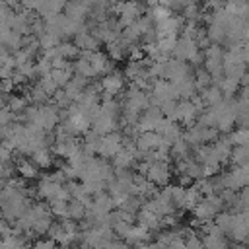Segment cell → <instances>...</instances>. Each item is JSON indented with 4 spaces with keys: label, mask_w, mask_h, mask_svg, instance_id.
Segmentation results:
<instances>
[{
    "label": "cell",
    "mask_w": 249,
    "mask_h": 249,
    "mask_svg": "<svg viewBox=\"0 0 249 249\" xmlns=\"http://www.w3.org/2000/svg\"><path fill=\"white\" fill-rule=\"evenodd\" d=\"M230 241L226 239V233H204L202 235V245L206 247H226Z\"/></svg>",
    "instance_id": "34"
},
{
    "label": "cell",
    "mask_w": 249,
    "mask_h": 249,
    "mask_svg": "<svg viewBox=\"0 0 249 249\" xmlns=\"http://www.w3.org/2000/svg\"><path fill=\"white\" fill-rule=\"evenodd\" d=\"M62 121V109H58L54 103H41L39 111H37V119H35V126L43 128L45 132H54L56 124Z\"/></svg>",
    "instance_id": "1"
},
{
    "label": "cell",
    "mask_w": 249,
    "mask_h": 249,
    "mask_svg": "<svg viewBox=\"0 0 249 249\" xmlns=\"http://www.w3.org/2000/svg\"><path fill=\"white\" fill-rule=\"evenodd\" d=\"M53 212H47V214H41L37 220H35V224H33V228H31V231L33 233H37V235H47V231L51 230V226H53ZM29 231V230H27Z\"/></svg>",
    "instance_id": "26"
},
{
    "label": "cell",
    "mask_w": 249,
    "mask_h": 249,
    "mask_svg": "<svg viewBox=\"0 0 249 249\" xmlns=\"http://www.w3.org/2000/svg\"><path fill=\"white\" fill-rule=\"evenodd\" d=\"M31 245H35V247H54V245H58L53 237H49L47 235V239H35V241H31Z\"/></svg>",
    "instance_id": "41"
},
{
    "label": "cell",
    "mask_w": 249,
    "mask_h": 249,
    "mask_svg": "<svg viewBox=\"0 0 249 249\" xmlns=\"http://www.w3.org/2000/svg\"><path fill=\"white\" fill-rule=\"evenodd\" d=\"M31 160L37 163L39 169H49L54 163V154H53V150H49L47 146H43V148H37L31 154Z\"/></svg>",
    "instance_id": "19"
},
{
    "label": "cell",
    "mask_w": 249,
    "mask_h": 249,
    "mask_svg": "<svg viewBox=\"0 0 249 249\" xmlns=\"http://www.w3.org/2000/svg\"><path fill=\"white\" fill-rule=\"evenodd\" d=\"M74 43L80 47V51H95L101 41L95 37V33H89L86 27H82V29L74 35Z\"/></svg>",
    "instance_id": "14"
},
{
    "label": "cell",
    "mask_w": 249,
    "mask_h": 249,
    "mask_svg": "<svg viewBox=\"0 0 249 249\" xmlns=\"http://www.w3.org/2000/svg\"><path fill=\"white\" fill-rule=\"evenodd\" d=\"M88 84H89V78H86V76L74 72V76L70 78V82L64 86V91L68 93V97H70L72 101H78V99L82 97L84 89L88 88Z\"/></svg>",
    "instance_id": "13"
},
{
    "label": "cell",
    "mask_w": 249,
    "mask_h": 249,
    "mask_svg": "<svg viewBox=\"0 0 249 249\" xmlns=\"http://www.w3.org/2000/svg\"><path fill=\"white\" fill-rule=\"evenodd\" d=\"M6 105H8V109H10L12 113L21 115V113H23V109L29 105V101H27V97H25V95H8Z\"/></svg>",
    "instance_id": "30"
},
{
    "label": "cell",
    "mask_w": 249,
    "mask_h": 249,
    "mask_svg": "<svg viewBox=\"0 0 249 249\" xmlns=\"http://www.w3.org/2000/svg\"><path fill=\"white\" fill-rule=\"evenodd\" d=\"M136 146L140 152H152V150H158L163 142V136L158 132V130H142L138 136H136Z\"/></svg>",
    "instance_id": "10"
},
{
    "label": "cell",
    "mask_w": 249,
    "mask_h": 249,
    "mask_svg": "<svg viewBox=\"0 0 249 249\" xmlns=\"http://www.w3.org/2000/svg\"><path fill=\"white\" fill-rule=\"evenodd\" d=\"M198 53H200V47H198L196 39L185 37V35H181V37L177 39L175 49H173V56L179 58V60H187V62H191Z\"/></svg>",
    "instance_id": "6"
},
{
    "label": "cell",
    "mask_w": 249,
    "mask_h": 249,
    "mask_svg": "<svg viewBox=\"0 0 249 249\" xmlns=\"http://www.w3.org/2000/svg\"><path fill=\"white\" fill-rule=\"evenodd\" d=\"M158 132L163 136V138H167L169 142H175L179 136H183V130H181V126H179V121H171V119H163L161 121V124L158 126Z\"/></svg>",
    "instance_id": "18"
},
{
    "label": "cell",
    "mask_w": 249,
    "mask_h": 249,
    "mask_svg": "<svg viewBox=\"0 0 249 249\" xmlns=\"http://www.w3.org/2000/svg\"><path fill=\"white\" fill-rule=\"evenodd\" d=\"M101 132H97L95 128H89L86 134H84V140H82V146L84 150L89 154V156H95L97 150H99V142H101Z\"/></svg>",
    "instance_id": "20"
},
{
    "label": "cell",
    "mask_w": 249,
    "mask_h": 249,
    "mask_svg": "<svg viewBox=\"0 0 249 249\" xmlns=\"http://www.w3.org/2000/svg\"><path fill=\"white\" fill-rule=\"evenodd\" d=\"M51 103H54L58 109H68V105L72 103V99L68 97V93L64 91V88H58V89L51 95Z\"/></svg>",
    "instance_id": "35"
},
{
    "label": "cell",
    "mask_w": 249,
    "mask_h": 249,
    "mask_svg": "<svg viewBox=\"0 0 249 249\" xmlns=\"http://www.w3.org/2000/svg\"><path fill=\"white\" fill-rule=\"evenodd\" d=\"M195 84H196V89L200 91L202 88H206V86H210L212 84V76H210V72L206 70V68H196V72H195Z\"/></svg>",
    "instance_id": "36"
},
{
    "label": "cell",
    "mask_w": 249,
    "mask_h": 249,
    "mask_svg": "<svg viewBox=\"0 0 249 249\" xmlns=\"http://www.w3.org/2000/svg\"><path fill=\"white\" fill-rule=\"evenodd\" d=\"M49 95H53L56 89H58V86L54 84V80H53V76L51 74H45V76H39V82H37Z\"/></svg>",
    "instance_id": "40"
},
{
    "label": "cell",
    "mask_w": 249,
    "mask_h": 249,
    "mask_svg": "<svg viewBox=\"0 0 249 249\" xmlns=\"http://www.w3.org/2000/svg\"><path fill=\"white\" fill-rule=\"evenodd\" d=\"M130 228H132V222H126V220H123V218L115 220V224H113V231H115V235L121 237V239H126V237H128Z\"/></svg>",
    "instance_id": "38"
},
{
    "label": "cell",
    "mask_w": 249,
    "mask_h": 249,
    "mask_svg": "<svg viewBox=\"0 0 249 249\" xmlns=\"http://www.w3.org/2000/svg\"><path fill=\"white\" fill-rule=\"evenodd\" d=\"M4 53H8V49H6V45H4V43H0V56H2Z\"/></svg>",
    "instance_id": "44"
},
{
    "label": "cell",
    "mask_w": 249,
    "mask_h": 249,
    "mask_svg": "<svg viewBox=\"0 0 249 249\" xmlns=\"http://www.w3.org/2000/svg\"><path fill=\"white\" fill-rule=\"evenodd\" d=\"M193 76V70H191V64L187 60H179V58H165L163 60V78L177 84L185 78Z\"/></svg>",
    "instance_id": "2"
},
{
    "label": "cell",
    "mask_w": 249,
    "mask_h": 249,
    "mask_svg": "<svg viewBox=\"0 0 249 249\" xmlns=\"http://www.w3.org/2000/svg\"><path fill=\"white\" fill-rule=\"evenodd\" d=\"M198 95L202 97V101H204V105H206V107L216 105L218 101H222V99H224V93H222V89H220L216 84H210V86L202 88Z\"/></svg>",
    "instance_id": "21"
},
{
    "label": "cell",
    "mask_w": 249,
    "mask_h": 249,
    "mask_svg": "<svg viewBox=\"0 0 249 249\" xmlns=\"http://www.w3.org/2000/svg\"><path fill=\"white\" fill-rule=\"evenodd\" d=\"M239 82H241V86H243V88H249V68L243 72V76H241V80H239Z\"/></svg>",
    "instance_id": "43"
},
{
    "label": "cell",
    "mask_w": 249,
    "mask_h": 249,
    "mask_svg": "<svg viewBox=\"0 0 249 249\" xmlns=\"http://www.w3.org/2000/svg\"><path fill=\"white\" fill-rule=\"evenodd\" d=\"M160 4H161V6H167V8H169V4H171V0H160Z\"/></svg>",
    "instance_id": "45"
},
{
    "label": "cell",
    "mask_w": 249,
    "mask_h": 249,
    "mask_svg": "<svg viewBox=\"0 0 249 249\" xmlns=\"http://www.w3.org/2000/svg\"><path fill=\"white\" fill-rule=\"evenodd\" d=\"M91 126H93L97 132H101V134L113 132V130H117V128H119V117L109 115V113H105V111H101V109H99L97 117L91 121Z\"/></svg>",
    "instance_id": "11"
},
{
    "label": "cell",
    "mask_w": 249,
    "mask_h": 249,
    "mask_svg": "<svg viewBox=\"0 0 249 249\" xmlns=\"http://www.w3.org/2000/svg\"><path fill=\"white\" fill-rule=\"evenodd\" d=\"M233 165H247L249 163V144H239L231 148V158Z\"/></svg>",
    "instance_id": "29"
},
{
    "label": "cell",
    "mask_w": 249,
    "mask_h": 249,
    "mask_svg": "<svg viewBox=\"0 0 249 249\" xmlns=\"http://www.w3.org/2000/svg\"><path fill=\"white\" fill-rule=\"evenodd\" d=\"M128 45H130L128 41H124L123 37H119L115 41L105 43V51H107V54H109L111 60H123L126 56V53H128Z\"/></svg>",
    "instance_id": "16"
},
{
    "label": "cell",
    "mask_w": 249,
    "mask_h": 249,
    "mask_svg": "<svg viewBox=\"0 0 249 249\" xmlns=\"http://www.w3.org/2000/svg\"><path fill=\"white\" fill-rule=\"evenodd\" d=\"M74 72H76V74H82V76H86V78H89V80L97 76L95 70H93L91 60L86 58V56H78V58L74 60Z\"/></svg>",
    "instance_id": "25"
},
{
    "label": "cell",
    "mask_w": 249,
    "mask_h": 249,
    "mask_svg": "<svg viewBox=\"0 0 249 249\" xmlns=\"http://www.w3.org/2000/svg\"><path fill=\"white\" fill-rule=\"evenodd\" d=\"M49 206H51V212H53V216H56V218H68V200H64V198H51L49 200Z\"/></svg>",
    "instance_id": "32"
},
{
    "label": "cell",
    "mask_w": 249,
    "mask_h": 249,
    "mask_svg": "<svg viewBox=\"0 0 249 249\" xmlns=\"http://www.w3.org/2000/svg\"><path fill=\"white\" fill-rule=\"evenodd\" d=\"M241 54H243L245 64H249V39H245V43L241 45Z\"/></svg>",
    "instance_id": "42"
},
{
    "label": "cell",
    "mask_w": 249,
    "mask_h": 249,
    "mask_svg": "<svg viewBox=\"0 0 249 249\" xmlns=\"http://www.w3.org/2000/svg\"><path fill=\"white\" fill-rule=\"evenodd\" d=\"M171 173H173V171H171V161L156 160V161H152V163H150V167H148V171H146V177H148L154 185L163 187V185H167V183H169Z\"/></svg>",
    "instance_id": "5"
},
{
    "label": "cell",
    "mask_w": 249,
    "mask_h": 249,
    "mask_svg": "<svg viewBox=\"0 0 249 249\" xmlns=\"http://www.w3.org/2000/svg\"><path fill=\"white\" fill-rule=\"evenodd\" d=\"M165 119V115L161 113L160 107L150 105L148 109H144L138 117V126L140 130H158V126L161 124V121Z\"/></svg>",
    "instance_id": "7"
},
{
    "label": "cell",
    "mask_w": 249,
    "mask_h": 249,
    "mask_svg": "<svg viewBox=\"0 0 249 249\" xmlns=\"http://www.w3.org/2000/svg\"><path fill=\"white\" fill-rule=\"evenodd\" d=\"M101 82V99L105 97H115L117 93L123 91L124 88V74L119 72V70H111L107 74H103V78L99 80Z\"/></svg>",
    "instance_id": "4"
},
{
    "label": "cell",
    "mask_w": 249,
    "mask_h": 249,
    "mask_svg": "<svg viewBox=\"0 0 249 249\" xmlns=\"http://www.w3.org/2000/svg\"><path fill=\"white\" fill-rule=\"evenodd\" d=\"M198 117V109L193 103V99H181L177 101V109H175V121H179L181 124L189 126L196 121Z\"/></svg>",
    "instance_id": "9"
},
{
    "label": "cell",
    "mask_w": 249,
    "mask_h": 249,
    "mask_svg": "<svg viewBox=\"0 0 249 249\" xmlns=\"http://www.w3.org/2000/svg\"><path fill=\"white\" fill-rule=\"evenodd\" d=\"M150 237H152L150 230H148L146 226L138 224V226H132V228H130V233H128V237H126L124 241L130 243V245H150V243H152Z\"/></svg>",
    "instance_id": "17"
},
{
    "label": "cell",
    "mask_w": 249,
    "mask_h": 249,
    "mask_svg": "<svg viewBox=\"0 0 249 249\" xmlns=\"http://www.w3.org/2000/svg\"><path fill=\"white\" fill-rule=\"evenodd\" d=\"M220 89H222V93H224V97H233L235 93H237V89H239V86H241V82L237 80V78H230V76H222V80L216 84Z\"/></svg>",
    "instance_id": "23"
},
{
    "label": "cell",
    "mask_w": 249,
    "mask_h": 249,
    "mask_svg": "<svg viewBox=\"0 0 249 249\" xmlns=\"http://www.w3.org/2000/svg\"><path fill=\"white\" fill-rule=\"evenodd\" d=\"M14 165H16V171L23 177V179H39V167H37V163L33 161V160H27V158H23V154L21 156H14Z\"/></svg>",
    "instance_id": "12"
},
{
    "label": "cell",
    "mask_w": 249,
    "mask_h": 249,
    "mask_svg": "<svg viewBox=\"0 0 249 249\" xmlns=\"http://www.w3.org/2000/svg\"><path fill=\"white\" fill-rule=\"evenodd\" d=\"M56 51H58L60 56H64L68 60H76L80 56V47L74 41H60L56 45Z\"/></svg>",
    "instance_id": "24"
},
{
    "label": "cell",
    "mask_w": 249,
    "mask_h": 249,
    "mask_svg": "<svg viewBox=\"0 0 249 249\" xmlns=\"http://www.w3.org/2000/svg\"><path fill=\"white\" fill-rule=\"evenodd\" d=\"M206 35L210 37V41H212V43L222 45V43H226V25H224V23H220V21L210 19V21H208V25H206Z\"/></svg>",
    "instance_id": "22"
},
{
    "label": "cell",
    "mask_w": 249,
    "mask_h": 249,
    "mask_svg": "<svg viewBox=\"0 0 249 249\" xmlns=\"http://www.w3.org/2000/svg\"><path fill=\"white\" fill-rule=\"evenodd\" d=\"M0 218H4V216H2V202H0Z\"/></svg>",
    "instance_id": "46"
},
{
    "label": "cell",
    "mask_w": 249,
    "mask_h": 249,
    "mask_svg": "<svg viewBox=\"0 0 249 249\" xmlns=\"http://www.w3.org/2000/svg\"><path fill=\"white\" fill-rule=\"evenodd\" d=\"M189 152H191V144L187 142L185 136H179V138L171 144V158H173V160L189 158Z\"/></svg>",
    "instance_id": "27"
},
{
    "label": "cell",
    "mask_w": 249,
    "mask_h": 249,
    "mask_svg": "<svg viewBox=\"0 0 249 249\" xmlns=\"http://www.w3.org/2000/svg\"><path fill=\"white\" fill-rule=\"evenodd\" d=\"M202 198V193L198 191L196 185L193 187H187V193H185V204H183V210H193L196 206V202Z\"/></svg>",
    "instance_id": "31"
},
{
    "label": "cell",
    "mask_w": 249,
    "mask_h": 249,
    "mask_svg": "<svg viewBox=\"0 0 249 249\" xmlns=\"http://www.w3.org/2000/svg\"><path fill=\"white\" fill-rule=\"evenodd\" d=\"M123 146H124V136H123V132H119V130L107 132V134L101 136L97 156H101V158H105V160H111Z\"/></svg>",
    "instance_id": "3"
},
{
    "label": "cell",
    "mask_w": 249,
    "mask_h": 249,
    "mask_svg": "<svg viewBox=\"0 0 249 249\" xmlns=\"http://www.w3.org/2000/svg\"><path fill=\"white\" fill-rule=\"evenodd\" d=\"M86 212H88L86 202H82V200H78V198H74V196L68 200V218L80 222V220L86 216Z\"/></svg>",
    "instance_id": "28"
},
{
    "label": "cell",
    "mask_w": 249,
    "mask_h": 249,
    "mask_svg": "<svg viewBox=\"0 0 249 249\" xmlns=\"http://www.w3.org/2000/svg\"><path fill=\"white\" fill-rule=\"evenodd\" d=\"M231 146H239V144H249V126H239L231 132H228Z\"/></svg>",
    "instance_id": "33"
},
{
    "label": "cell",
    "mask_w": 249,
    "mask_h": 249,
    "mask_svg": "<svg viewBox=\"0 0 249 249\" xmlns=\"http://www.w3.org/2000/svg\"><path fill=\"white\" fill-rule=\"evenodd\" d=\"M185 193H187V187H183V185H171V198H173V204H175L177 210H183Z\"/></svg>",
    "instance_id": "37"
},
{
    "label": "cell",
    "mask_w": 249,
    "mask_h": 249,
    "mask_svg": "<svg viewBox=\"0 0 249 249\" xmlns=\"http://www.w3.org/2000/svg\"><path fill=\"white\" fill-rule=\"evenodd\" d=\"M60 187H62V183L54 181V179L51 177V173H49V175H39V181H37V187H35L37 198L51 200V198H54V196L58 195Z\"/></svg>",
    "instance_id": "8"
},
{
    "label": "cell",
    "mask_w": 249,
    "mask_h": 249,
    "mask_svg": "<svg viewBox=\"0 0 249 249\" xmlns=\"http://www.w3.org/2000/svg\"><path fill=\"white\" fill-rule=\"evenodd\" d=\"M136 220H138V224L146 226L150 231H156V230L163 228L161 226V216L156 214V212H152V210H148V208H144V206L136 212Z\"/></svg>",
    "instance_id": "15"
},
{
    "label": "cell",
    "mask_w": 249,
    "mask_h": 249,
    "mask_svg": "<svg viewBox=\"0 0 249 249\" xmlns=\"http://www.w3.org/2000/svg\"><path fill=\"white\" fill-rule=\"evenodd\" d=\"M177 39H179L177 35H163V37H160V39H158V43H160V47H161V51H163V54H165V56L173 54V49H175Z\"/></svg>",
    "instance_id": "39"
}]
</instances>
